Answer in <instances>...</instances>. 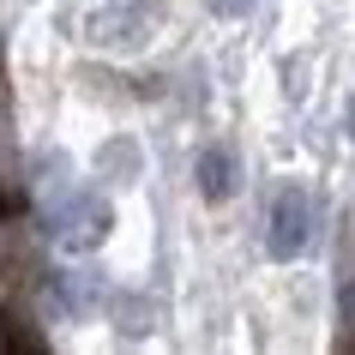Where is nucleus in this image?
<instances>
[{"instance_id":"1","label":"nucleus","mask_w":355,"mask_h":355,"mask_svg":"<svg viewBox=\"0 0 355 355\" xmlns=\"http://www.w3.org/2000/svg\"><path fill=\"white\" fill-rule=\"evenodd\" d=\"M37 205H42V235L67 253H91L103 235H109V199L78 181L67 157H49L37 181Z\"/></svg>"},{"instance_id":"2","label":"nucleus","mask_w":355,"mask_h":355,"mask_svg":"<svg viewBox=\"0 0 355 355\" xmlns=\"http://www.w3.org/2000/svg\"><path fill=\"white\" fill-rule=\"evenodd\" d=\"M313 223H319L313 193H307V187H283L277 199H271V235H265L271 259H295V253H307Z\"/></svg>"},{"instance_id":"3","label":"nucleus","mask_w":355,"mask_h":355,"mask_svg":"<svg viewBox=\"0 0 355 355\" xmlns=\"http://www.w3.org/2000/svg\"><path fill=\"white\" fill-rule=\"evenodd\" d=\"M193 175H199V193H205V199H229V187H235V168H229V150H199Z\"/></svg>"},{"instance_id":"4","label":"nucleus","mask_w":355,"mask_h":355,"mask_svg":"<svg viewBox=\"0 0 355 355\" xmlns=\"http://www.w3.org/2000/svg\"><path fill=\"white\" fill-rule=\"evenodd\" d=\"M211 6H217L223 19H241V12H253V0H211Z\"/></svg>"}]
</instances>
